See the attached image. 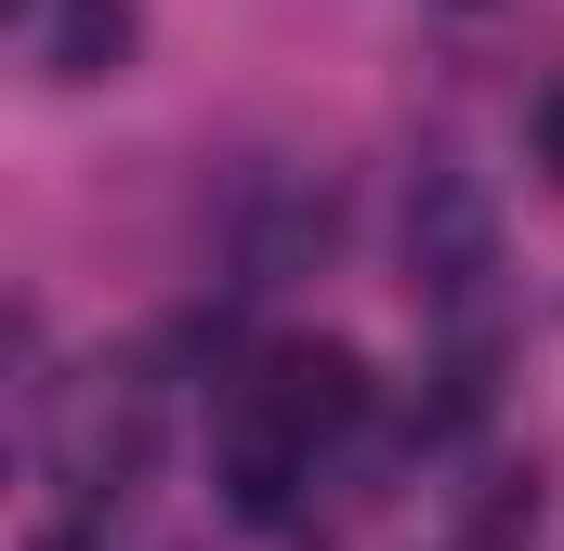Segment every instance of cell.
Segmentation results:
<instances>
[{
    "mask_svg": "<svg viewBox=\"0 0 564 551\" xmlns=\"http://www.w3.org/2000/svg\"><path fill=\"white\" fill-rule=\"evenodd\" d=\"M328 237H341V197L315 184V171H237V197H224V263L237 289H289V276L328 263Z\"/></svg>",
    "mask_w": 564,
    "mask_h": 551,
    "instance_id": "7a4b0ae2",
    "label": "cell"
},
{
    "mask_svg": "<svg viewBox=\"0 0 564 551\" xmlns=\"http://www.w3.org/2000/svg\"><path fill=\"white\" fill-rule=\"evenodd\" d=\"M263 420H289V433H355L368 420V355L355 342H289V355H263Z\"/></svg>",
    "mask_w": 564,
    "mask_h": 551,
    "instance_id": "277c9868",
    "label": "cell"
},
{
    "mask_svg": "<svg viewBox=\"0 0 564 551\" xmlns=\"http://www.w3.org/2000/svg\"><path fill=\"white\" fill-rule=\"evenodd\" d=\"M40 446H53V486H66V499L144 486V460H158V381H144V368H93L66 408L40 420Z\"/></svg>",
    "mask_w": 564,
    "mask_h": 551,
    "instance_id": "6da1fadb",
    "label": "cell"
},
{
    "mask_svg": "<svg viewBox=\"0 0 564 551\" xmlns=\"http://www.w3.org/2000/svg\"><path fill=\"white\" fill-rule=\"evenodd\" d=\"M40 551H106V539H93V526H53V539H40Z\"/></svg>",
    "mask_w": 564,
    "mask_h": 551,
    "instance_id": "ba28073f",
    "label": "cell"
},
{
    "mask_svg": "<svg viewBox=\"0 0 564 551\" xmlns=\"http://www.w3.org/2000/svg\"><path fill=\"white\" fill-rule=\"evenodd\" d=\"M40 66L53 79H119L132 66V0H53L40 13Z\"/></svg>",
    "mask_w": 564,
    "mask_h": 551,
    "instance_id": "8992f818",
    "label": "cell"
},
{
    "mask_svg": "<svg viewBox=\"0 0 564 551\" xmlns=\"http://www.w3.org/2000/svg\"><path fill=\"white\" fill-rule=\"evenodd\" d=\"M539 158H552V184H564V93L539 106Z\"/></svg>",
    "mask_w": 564,
    "mask_h": 551,
    "instance_id": "52a82bcc",
    "label": "cell"
},
{
    "mask_svg": "<svg viewBox=\"0 0 564 551\" xmlns=\"http://www.w3.org/2000/svg\"><path fill=\"white\" fill-rule=\"evenodd\" d=\"M302 460H315V433H289V420H237V446H224V499H237V526H289V499H302Z\"/></svg>",
    "mask_w": 564,
    "mask_h": 551,
    "instance_id": "5b68a950",
    "label": "cell"
},
{
    "mask_svg": "<svg viewBox=\"0 0 564 551\" xmlns=\"http://www.w3.org/2000/svg\"><path fill=\"white\" fill-rule=\"evenodd\" d=\"M486 276H499V210H486L473 171L433 158L421 184H408V289H421L433 315H486Z\"/></svg>",
    "mask_w": 564,
    "mask_h": 551,
    "instance_id": "3957f363",
    "label": "cell"
}]
</instances>
